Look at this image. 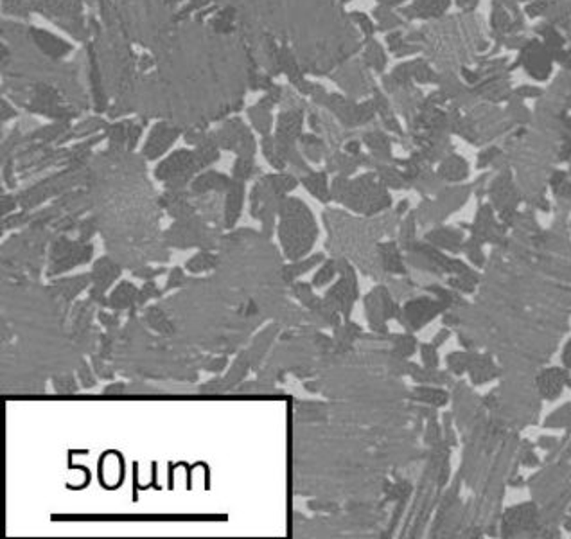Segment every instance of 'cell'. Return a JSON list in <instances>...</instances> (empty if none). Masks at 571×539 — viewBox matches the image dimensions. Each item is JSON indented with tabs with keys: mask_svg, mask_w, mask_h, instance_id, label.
Instances as JSON below:
<instances>
[{
	"mask_svg": "<svg viewBox=\"0 0 571 539\" xmlns=\"http://www.w3.org/2000/svg\"><path fill=\"white\" fill-rule=\"evenodd\" d=\"M122 465L117 455L106 453L101 461V480L106 487H115L121 482Z\"/></svg>",
	"mask_w": 571,
	"mask_h": 539,
	"instance_id": "1",
	"label": "cell"
}]
</instances>
